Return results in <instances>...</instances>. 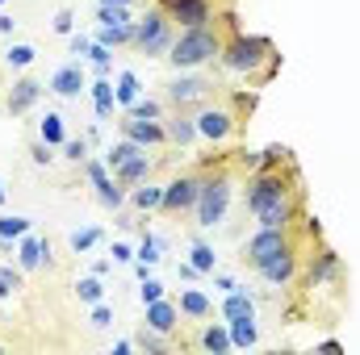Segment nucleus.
<instances>
[{"label": "nucleus", "mask_w": 360, "mask_h": 355, "mask_svg": "<svg viewBox=\"0 0 360 355\" xmlns=\"http://www.w3.org/2000/svg\"><path fill=\"white\" fill-rule=\"evenodd\" d=\"M218 67L226 76H243L252 88H264L272 76L281 72V55L272 46V38L264 34H243L239 25L226 34L222 42V55H218Z\"/></svg>", "instance_id": "obj_1"}, {"label": "nucleus", "mask_w": 360, "mask_h": 355, "mask_svg": "<svg viewBox=\"0 0 360 355\" xmlns=\"http://www.w3.org/2000/svg\"><path fill=\"white\" fill-rule=\"evenodd\" d=\"M197 168H201V192L193 205V226L218 230L231 213V201H235V159L231 155H205Z\"/></svg>", "instance_id": "obj_2"}, {"label": "nucleus", "mask_w": 360, "mask_h": 355, "mask_svg": "<svg viewBox=\"0 0 360 355\" xmlns=\"http://www.w3.org/2000/svg\"><path fill=\"white\" fill-rule=\"evenodd\" d=\"M239 25V17L226 8L214 25H197V29H180L176 42L168 46V55H164V63L172 67V72H201V67H214L218 63V55H222V42H226V34Z\"/></svg>", "instance_id": "obj_3"}, {"label": "nucleus", "mask_w": 360, "mask_h": 355, "mask_svg": "<svg viewBox=\"0 0 360 355\" xmlns=\"http://www.w3.org/2000/svg\"><path fill=\"white\" fill-rule=\"evenodd\" d=\"M193 121H197V138L210 142V147H226L231 138H239L243 130V96L231 100V96H214L205 105L193 109Z\"/></svg>", "instance_id": "obj_4"}, {"label": "nucleus", "mask_w": 360, "mask_h": 355, "mask_svg": "<svg viewBox=\"0 0 360 355\" xmlns=\"http://www.w3.org/2000/svg\"><path fill=\"white\" fill-rule=\"evenodd\" d=\"M176 25L155 8V4H143V13L134 17V42H130V51H139V55H147V59H164L168 55V46L176 42Z\"/></svg>", "instance_id": "obj_5"}, {"label": "nucleus", "mask_w": 360, "mask_h": 355, "mask_svg": "<svg viewBox=\"0 0 360 355\" xmlns=\"http://www.w3.org/2000/svg\"><path fill=\"white\" fill-rule=\"evenodd\" d=\"M160 96L168 100V109H197V105L222 96V84L214 76H201V72H172L160 84Z\"/></svg>", "instance_id": "obj_6"}, {"label": "nucleus", "mask_w": 360, "mask_h": 355, "mask_svg": "<svg viewBox=\"0 0 360 355\" xmlns=\"http://www.w3.org/2000/svg\"><path fill=\"white\" fill-rule=\"evenodd\" d=\"M197 192H201V168L176 172V176L164 184L160 213H164V217H184V213H193V205H197Z\"/></svg>", "instance_id": "obj_7"}, {"label": "nucleus", "mask_w": 360, "mask_h": 355, "mask_svg": "<svg viewBox=\"0 0 360 355\" xmlns=\"http://www.w3.org/2000/svg\"><path fill=\"white\" fill-rule=\"evenodd\" d=\"M155 8L176 25V29H197V25H214L222 17L218 0H155Z\"/></svg>", "instance_id": "obj_8"}, {"label": "nucleus", "mask_w": 360, "mask_h": 355, "mask_svg": "<svg viewBox=\"0 0 360 355\" xmlns=\"http://www.w3.org/2000/svg\"><path fill=\"white\" fill-rule=\"evenodd\" d=\"M84 176H89L92 196H96V205H101V209H113V213H117V209L126 205V196H130V192L117 184V176L109 172V163H105V159H89V163H84Z\"/></svg>", "instance_id": "obj_9"}, {"label": "nucleus", "mask_w": 360, "mask_h": 355, "mask_svg": "<svg viewBox=\"0 0 360 355\" xmlns=\"http://www.w3.org/2000/svg\"><path fill=\"white\" fill-rule=\"evenodd\" d=\"M184 347H193V351H210V355H226L235 351V343H231V326L226 322H193V335L188 339H180Z\"/></svg>", "instance_id": "obj_10"}, {"label": "nucleus", "mask_w": 360, "mask_h": 355, "mask_svg": "<svg viewBox=\"0 0 360 355\" xmlns=\"http://www.w3.org/2000/svg\"><path fill=\"white\" fill-rule=\"evenodd\" d=\"M42 92H46V84H42L38 76H25V72H21V76L13 80V88L4 92V113H8V117H25V113L42 100Z\"/></svg>", "instance_id": "obj_11"}, {"label": "nucleus", "mask_w": 360, "mask_h": 355, "mask_svg": "<svg viewBox=\"0 0 360 355\" xmlns=\"http://www.w3.org/2000/svg\"><path fill=\"white\" fill-rule=\"evenodd\" d=\"M143 309H147V314H143V326H147V330H160V335H180V330H184L176 297H160V301H151V305H143Z\"/></svg>", "instance_id": "obj_12"}, {"label": "nucleus", "mask_w": 360, "mask_h": 355, "mask_svg": "<svg viewBox=\"0 0 360 355\" xmlns=\"http://www.w3.org/2000/svg\"><path fill=\"white\" fill-rule=\"evenodd\" d=\"M117 130H122V138H130V142H139V147H168L164 117H160V121H143V117L122 113V117H117Z\"/></svg>", "instance_id": "obj_13"}, {"label": "nucleus", "mask_w": 360, "mask_h": 355, "mask_svg": "<svg viewBox=\"0 0 360 355\" xmlns=\"http://www.w3.org/2000/svg\"><path fill=\"white\" fill-rule=\"evenodd\" d=\"M164 134H168V147H176V151H188V147H197L201 138H197V121H193V109H168V113H164Z\"/></svg>", "instance_id": "obj_14"}, {"label": "nucleus", "mask_w": 360, "mask_h": 355, "mask_svg": "<svg viewBox=\"0 0 360 355\" xmlns=\"http://www.w3.org/2000/svg\"><path fill=\"white\" fill-rule=\"evenodd\" d=\"M84 88H89V84H84V63H63V67H55L51 80H46V92H55V96H63V100H76Z\"/></svg>", "instance_id": "obj_15"}, {"label": "nucleus", "mask_w": 360, "mask_h": 355, "mask_svg": "<svg viewBox=\"0 0 360 355\" xmlns=\"http://www.w3.org/2000/svg\"><path fill=\"white\" fill-rule=\"evenodd\" d=\"M222 318L226 322H260V305L248 288H231L222 301Z\"/></svg>", "instance_id": "obj_16"}, {"label": "nucleus", "mask_w": 360, "mask_h": 355, "mask_svg": "<svg viewBox=\"0 0 360 355\" xmlns=\"http://www.w3.org/2000/svg\"><path fill=\"white\" fill-rule=\"evenodd\" d=\"M176 305H180V318H184L188 326H193V322H210V318H214V301H210L201 288H180Z\"/></svg>", "instance_id": "obj_17"}, {"label": "nucleus", "mask_w": 360, "mask_h": 355, "mask_svg": "<svg viewBox=\"0 0 360 355\" xmlns=\"http://www.w3.org/2000/svg\"><path fill=\"white\" fill-rule=\"evenodd\" d=\"M113 176H117V184L130 192V188H139V184H147V180L155 176V159H147V151H143V155L126 159L122 168H113Z\"/></svg>", "instance_id": "obj_18"}, {"label": "nucleus", "mask_w": 360, "mask_h": 355, "mask_svg": "<svg viewBox=\"0 0 360 355\" xmlns=\"http://www.w3.org/2000/svg\"><path fill=\"white\" fill-rule=\"evenodd\" d=\"M38 138H42V142H51V147L59 151V147L72 138V134H68V117H63V113H55V109H46V113L38 117Z\"/></svg>", "instance_id": "obj_19"}, {"label": "nucleus", "mask_w": 360, "mask_h": 355, "mask_svg": "<svg viewBox=\"0 0 360 355\" xmlns=\"http://www.w3.org/2000/svg\"><path fill=\"white\" fill-rule=\"evenodd\" d=\"M92 105H96V117L101 121H113V109H117V96H113V80L109 76H96V84H89Z\"/></svg>", "instance_id": "obj_20"}, {"label": "nucleus", "mask_w": 360, "mask_h": 355, "mask_svg": "<svg viewBox=\"0 0 360 355\" xmlns=\"http://www.w3.org/2000/svg\"><path fill=\"white\" fill-rule=\"evenodd\" d=\"M139 213H160V201H164V184H139V188H130V196H126Z\"/></svg>", "instance_id": "obj_21"}, {"label": "nucleus", "mask_w": 360, "mask_h": 355, "mask_svg": "<svg viewBox=\"0 0 360 355\" xmlns=\"http://www.w3.org/2000/svg\"><path fill=\"white\" fill-rule=\"evenodd\" d=\"M113 96H117L122 109H130V105L143 96V80H139V72H117V80H113Z\"/></svg>", "instance_id": "obj_22"}, {"label": "nucleus", "mask_w": 360, "mask_h": 355, "mask_svg": "<svg viewBox=\"0 0 360 355\" xmlns=\"http://www.w3.org/2000/svg\"><path fill=\"white\" fill-rule=\"evenodd\" d=\"M4 63H8L13 72H30V67L38 63V46H34V42H8Z\"/></svg>", "instance_id": "obj_23"}, {"label": "nucleus", "mask_w": 360, "mask_h": 355, "mask_svg": "<svg viewBox=\"0 0 360 355\" xmlns=\"http://www.w3.org/2000/svg\"><path fill=\"white\" fill-rule=\"evenodd\" d=\"M96 42L117 51V46H130L134 42V21L130 25H96Z\"/></svg>", "instance_id": "obj_24"}, {"label": "nucleus", "mask_w": 360, "mask_h": 355, "mask_svg": "<svg viewBox=\"0 0 360 355\" xmlns=\"http://www.w3.org/2000/svg\"><path fill=\"white\" fill-rule=\"evenodd\" d=\"M122 113H130V117H143V121H160L164 113H168V100L164 96H139L130 109H122Z\"/></svg>", "instance_id": "obj_25"}, {"label": "nucleus", "mask_w": 360, "mask_h": 355, "mask_svg": "<svg viewBox=\"0 0 360 355\" xmlns=\"http://www.w3.org/2000/svg\"><path fill=\"white\" fill-rule=\"evenodd\" d=\"M188 264L197 267L201 276H214V272H218V255H214V247H210L205 239H193V247H188Z\"/></svg>", "instance_id": "obj_26"}, {"label": "nucleus", "mask_w": 360, "mask_h": 355, "mask_svg": "<svg viewBox=\"0 0 360 355\" xmlns=\"http://www.w3.org/2000/svg\"><path fill=\"white\" fill-rule=\"evenodd\" d=\"M134 347H143V351H172V347H176V335H160V330H147V326H139V335H134Z\"/></svg>", "instance_id": "obj_27"}, {"label": "nucleus", "mask_w": 360, "mask_h": 355, "mask_svg": "<svg viewBox=\"0 0 360 355\" xmlns=\"http://www.w3.org/2000/svg\"><path fill=\"white\" fill-rule=\"evenodd\" d=\"M101 239H105L101 226H84V230H72V234H68V247H72V255H89Z\"/></svg>", "instance_id": "obj_28"}, {"label": "nucleus", "mask_w": 360, "mask_h": 355, "mask_svg": "<svg viewBox=\"0 0 360 355\" xmlns=\"http://www.w3.org/2000/svg\"><path fill=\"white\" fill-rule=\"evenodd\" d=\"M143 151H147V147H139V142H130V138H117V142L105 151V163H109V172H113V168H122L126 159H134V155H143Z\"/></svg>", "instance_id": "obj_29"}, {"label": "nucleus", "mask_w": 360, "mask_h": 355, "mask_svg": "<svg viewBox=\"0 0 360 355\" xmlns=\"http://www.w3.org/2000/svg\"><path fill=\"white\" fill-rule=\"evenodd\" d=\"M25 234H30V217H17V213H13V217H8V213L0 217V247H8V243H17V239H25Z\"/></svg>", "instance_id": "obj_30"}, {"label": "nucleus", "mask_w": 360, "mask_h": 355, "mask_svg": "<svg viewBox=\"0 0 360 355\" xmlns=\"http://www.w3.org/2000/svg\"><path fill=\"white\" fill-rule=\"evenodd\" d=\"M134 8H117V4H96V25H130Z\"/></svg>", "instance_id": "obj_31"}, {"label": "nucleus", "mask_w": 360, "mask_h": 355, "mask_svg": "<svg viewBox=\"0 0 360 355\" xmlns=\"http://www.w3.org/2000/svg\"><path fill=\"white\" fill-rule=\"evenodd\" d=\"M231 326V343L235 347H256L260 343V326L256 322H226Z\"/></svg>", "instance_id": "obj_32"}, {"label": "nucleus", "mask_w": 360, "mask_h": 355, "mask_svg": "<svg viewBox=\"0 0 360 355\" xmlns=\"http://www.w3.org/2000/svg\"><path fill=\"white\" fill-rule=\"evenodd\" d=\"M101 297H105L101 276H84V280H76V301H80V305H96Z\"/></svg>", "instance_id": "obj_33"}, {"label": "nucleus", "mask_w": 360, "mask_h": 355, "mask_svg": "<svg viewBox=\"0 0 360 355\" xmlns=\"http://www.w3.org/2000/svg\"><path fill=\"white\" fill-rule=\"evenodd\" d=\"M59 151H63L68 163H89V138H68Z\"/></svg>", "instance_id": "obj_34"}, {"label": "nucleus", "mask_w": 360, "mask_h": 355, "mask_svg": "<svg viewBox=\"0 0 360 355\" xmlns=\"http://www.w3.org/2000/svg\"><path fill=\"white\" fill-rule=\"evenodd\" d=\"M30 159H34V168H51V163H55V147L42 142V138H34V142H30Z\"/></svg>", "instance_id": "obj_35"}, {"label": "nucleus", "mask_w": 360, "mask_h": 355, "mask_svg": "<svg viewBox=\"0 0 360 355\" xmlns=\"http://www.w3.org/2000/svg\"><path fill=\"white\" fill-rule=\"evenodd\" d=\"M109 55H113V51H109V46H101V42L92 38L89 63H92V67H96V72H101V76H109V67H113V59H109Z\"/></svg>", "instance_id": "obj_36"}, {"label": "nucleus", "mask_w": 360, "mask_h": 355, "mask_svg": "<svg viewBox=\"0 0 360 355\" xmlns=\"http://www.w3.org/2000/svg\"><path fill=\"white\" fill-rule=\"evenodd\" d=\"M160 297H168V293H164V284H160L155 276H143V288H139V301H143V305H151V301H160Z\"/></svg>", "instance_id": "obj_37"}, {"label": "nucleus", "mask_w": 360, "mask_h": 355, "mask_svg": "<svg viewBox=\"0 0 360 355\" xmlns=\"http://www.w3.org/2000/svg\"><path fill=\"white\" fill-rule=\"evenodd\" d=\"M21 288V272H13V267H0V297H13Z\"/></svg>", "instance_id": "obj_38"}, {"label": "nucleus", "mask_w": 360, "mask_h": 355, "mask_svg": "<svg viewBox=\"0 0 360 355\" xmlns=\"http://www.w3.org/2000/svg\"><path fill=\"white\" fill-rule=\"evenodd\" d=\"M139 260L151 267V264H160V243L151 239V234H143V243H139Z\"/></svg>", "instance_id": "obj_39"}, {"label": "nucleus", "mask_w": 360, "mask_h": 355, "mask_svg": "<svg viewBox=\"0 0 360 355\" xmlns=\"http://www.w3.org/2000/svg\"><path fill=\"white\" fill-rule=\"evenodd\" d=\"M68 51L84 63V59H89V51H92V38H84V34H72V38H68Z\"/></svg>", "instance_id": "obj_40"}, {"label": "nucleus", "mask_w": 360, "mask_h": 355, "mask_svg": "<svg viewBox=\"0 0 360 355\" xmlns=\"http://www.w3.org/2000/svg\"><path fill=\"white\" fill-rule=\"evenodd\" d=\"M105 326H113V305H101V301H96V309H92V330H105Z\"/></svg>", "instance_id": "obj_41"}, {"label": "nucleus", "mask_w": 360, "mask_h": 355, "mask_svg": "<svg viewBox=\"0 0 360 355\" xmlns=\"http://www.w3.org/2000/svg\"><path fill=\"white\" fill-rule=\"evenodd\" d=\"M51 25H55V34H72V25H76V13H72V8H59Z\"/></svg>", "instance_id": "obj_42"}, {"label": "nucleus", "mask_w": 360, "mask_h": 355, "mask_svg": "<svg viewBox=\"0 0 360 355\" xmlns=\"http://www.w3.org/2000/svg\"><path fill=\"white\" fill-rule=\"evenodd\" d=\"M109 255H113L117 264H130V260H139V255L130 251V243H113V251H109Z\"/></svg>", "instance_id": "obj_43"}, {"label": "nucleus", "mask_w": 360, "mask_h": 355, "mask_svg": "<svg viewBox=\"0 0 360 355\" xmlns=\"http://www.w3.org/2000/svg\"><path fill=\"white\" fill-rule=\"evenodd\" d=\"M214 284H218V288H222V293H231V288H239V284H235V280H231V276H222V272H214Z\"/></svg>", "instance_id": "obj_44"}, {"label": "nucleus", "mask_w": 360, "mask_h": 355, "mask_svg": "<svg viewBox=\"0 0 360 355\" xmlns=\"http://www.w3.org/2000/svg\"><path fill=\"white\" fill-rule=\"evenodd\" d=\"M176 272H180V280H197V276H201L193 264H176Z\"/></svg>", "instance_id": "obj_45"}, {"label": "nucleus", "mask_w": 360, "mask_h": 355, "mask_svg": "<svg viewBox=\"0 0 360 355\" xmlns=\"http://www.w3.org/2000/svg\"><path fill=\"white\" fill-rule=\"evenodd\" d=\"M96 4H117V8H139V4H147V0H96Z\"/></svg>", "instance_id": "obj_46"}, {"label": "nucleus", "mask_w": 360, "mask_h": 355, "mask_svg": "<svg viewBox=\"0 0 360 355\" xmlns=\"http://www.w3.org/2000/svg\"><path fill=\"white\" fill-rule=\"evenodd\" d=\"M319 351H344V343H340V339H323Z\"/></svg>", "instance_id": "obj_47"}, {"label": "nucleus", "mask_w": 360, "mask_h": 355, "mask_svg": "<svg viewBox=\"0 0 360 355\" xmlns=\"http://www.w3.org/2000/svg\"><path fill=\"white\" fill-rule=\"evenodd\" d=\"M13 29H17V21L8 13H0V34H13Z\"/></svg>", "instance_id": "obj_48"}, {"label": "nucleus", "mask_w": 360, "mask_h": 355, "mask_svg": "<svg viewBox=\"0 0 360 355\" xmlns=\"http://www.w3.org/2000/svg\"><path fill=\"white\" fill-rule=\"evenodd\" d=\"M0 205H4V180H0Z\"/></svg>", "instance_id": "obj_49"}, {"label": "nucleus", "mask_w": 360, "mask_h": 355, "mask_svg": "<svg viewBox=\"0 0 360 355\" xmlns=\"http://www.w3.org/2000/svg\"><path fill=\"white\" fill-rule=\"evenodd\" d=\"M4 4H8V0H0V8H4Z\"/></svg>", "instance_id": "obj_50"}, {"label": "nucleus", "mask_w": 360, "mask_h": 355, "mask_svg": "<svg viewBox=\"0 0 360 355\" xmlns=\"http://www.w3.org/2000/svg\"><path fill=\"white\" fill-rule=\"evenodd\" d=\"M0 113H4V105H0Z\"/></svg>", "instance_id": "obj_51"}, {"label": "nucleus", "mask_w": 360, "mask_h": 355, "mask_svg": "<svg viewBox=\"0 0 360 355\" xmlns=\"http://www.w3.org/2000/svg\"><path fill=\"white\" fill-rule=\"evenodd\" d=\"M226 4H231V0H226Z\"/></svg>", "instance_id": "obj_52"}]
</instances>
